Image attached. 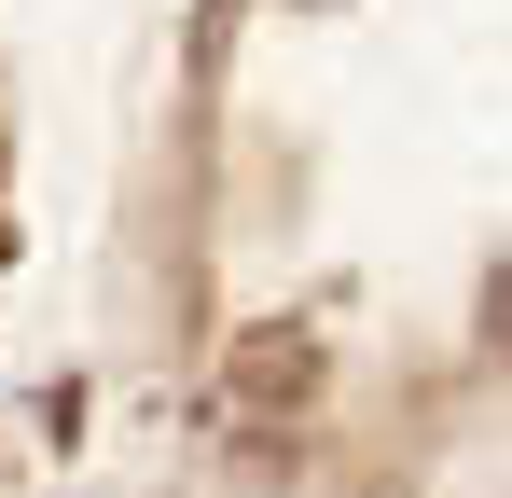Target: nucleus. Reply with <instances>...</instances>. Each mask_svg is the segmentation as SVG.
Instances as JSON below:
<instances>
[{"instance_id":"nucleus-1","label":"nucleus","mask_w":512,"mask_h":498,"mask_svg":"<svg viewBox=\"0 0 512 498\" xmlns=\"http://www.w3.org/2000/svg\"><path fill=\"white\" fill-rule=\"evenodd\" d=\"M236 388H250V402H291V388H305V346H250Z\"/></svg>"}]
</instances>
